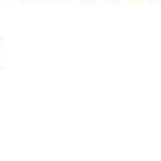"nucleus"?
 I'll list each match as a JSON object with an SVG mask.
<instances>
[]
</instances>
